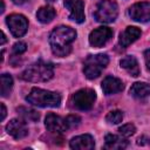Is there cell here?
Wrapping results in <instances>:
<instances>
[{"label":"cell","instance_id":"2","mask_svg":"<svg viewBox=\"0 0 150 150\" xmlns=\"http://www.w3.org/2000/svg\"><path fill=\"white\" fill-rule=\"evenodd\" d=\"M26 101L33 105L41 108H56L61 103L60 94L55 91H49L40 88H33L26 96Z\"/></svg>","mask_w":150,"mask_h":150},{"label":"cell","instance_id":"1","mask_svg":"<svg viewBox=\"0 0 150 150\" xmlns=\"http://www.w3.org/2000/svg\"><path fill=\"white\" fill-rule=\"evenodd\" d=\"M76 39V32L68 26H59L49 35L52 52L60 57L67 56L71 52V43Z\"/></svg>","mask_w":150,"mask_h":150},{"label":"cell","instance_id":"9","mask_svg":"<svg viewBox=\"0 0 150 150\" xmlns=\"http://www.w3.org/2000/svg\"><path fill=\"white\" fill-rule=\"evenodd\" d=\"M63 5L69 12L70 20L77 23H82L84 21V4L82 0H63Z\"/></svg>","mask_w":150,"mask_h":150},{"label":"cell","instance_id":"30","mask_svg":"<svg viewBox=\"0 0 150 150\" xmlns=\"http://www.w3.org/2000/svg\"><path fill=\"white\" fill-rule=\"evenodd\" d=\"M4 11H5V4H4V1L1 0V13H4Z\"/></svg>","mask_w":150,"mask_h":150},{"label":"cell","instance_id":"8","mask_svg":"<svg viewBox=\"0 0 150 150\" xmlns=\"http://www.w3.org/2000/svg\"><path fill=\"white\" fill-rule=\"evenodd\" d=\"M129 16L137 22H148L150 21V2L142 1L132 5L128 11Z\"/></svg>","mask_w":150,"mask_h":150},{"label":"cell","instance_id":"13","mask_svg":"<svg viewBox=\"0 0 150 150\" xmlns=\"http://www.w3.org/2000/svg\"><path fill=\"white\" fill-rule=\"evenodd\" d=\"M124 88L123 82L111 75H108L103 79L102 81V90L105 95H112V94H117L120 91H122Z\"/></svg>","mask_w":150,"mask_h":150},{"label":"cell","instance_id":"14","mask_svg":"<svg viewBox=\"0 0 150 150\" xmlns=\"http://www.w3.org/2000/svg\"><path fill=\"white\" fill-rule=\"evenodd\" d=\"M69 146L75 150H91L95 146V142L91 135L84 134V135H80L71 138Z\"/></svg>","mask_w":150,"mask_h":150},{"label":"cell","instance_id":"7","mask_svg":"<svg viewBox=\"0 0 150 150\" xmlns=\"http://www.w3.org/2000/svg\"><path fill=\"white\" fill-rule=\"evenodd\" d=\"M6 23L11 30L12 35L15 38L23 36L28 29V21L26 19V16H23L21 14H12V15L7 16Z\"/></svg>","mask_w":150,"mask_h":150},{"label":"cell","instance_id":"12","mask_svg":"<svg viewBox=\"0 0 150 150\" xmlns=\"http://www.w3.org/2000/svg\"><path fill=\"white\" fill-rule=\"evenodd\" d=\"M6 131L15 139L23 138L28 135V128H27L26 122L19 118L11 120L6 125Z\"/></svg>","mask_w":150,"mask_h":150},{"label":"cell","instance_id":"4","mask_svg":"<svg viewBox=\"0 0 150 150\" xmlns=\"http://www.w3.org/2000/svg\"><path fill=\"white\" fill-rule=\"evenodd\" d=\"M108 62H109V57L105 54L89 55L83 63V73L86 77L89 80H94L98 77L102 70L107 67Z\"/></svg>","mask_w":150,"mask_h":150},{"label":"cell","instance_id":"23","mask_svg":"<svg viewBox=\"0 0 150 150\" xmlns=\"http://www.w3.org/2000/svg\"><path fill=\"white\" fill-rule=\"evenodd\" d=\"M118 132H120L123 137H130V136H132V135L136 132V128H135L134 124L127 123V124H123L122 127L118 128Z\"/></svg>","mask_w":150,"mask_h":150},{"label":"cell","instance_id":"17","mask_svg":"<svg viewBox=\"0 0 150 150\" xmlns=\"http://www.w3.org/2000/svg\"><path fill=\"white\" fill-rule=\"evenodd\" d=\"M120 64L122 68H124L131 76L136 77L139 75L141 73V69H139V66H138V62L136 60L135 56H131V55H128L125 57H123L121 61H120Z\"/></svg>","mask_w":150,"mask_h":150},{"label":"cell","instance_id":"29","mask_svg":"<svg viewBox=\"0 0 150 150\" xmlns=\"http://www.w3.org/2000/svg\"><path fill=\"white\" fill-rule=\"evenodd\" d=\"M6 42V36H5V33L1 32V41H0V45H4Z\"/></svg>","mask_w":150,"mask_h":150},{"label":"cell","instance_id":"24","mask_svg":"<svg viewBox=\"0 0 150 150\" xmlns=\"http://www.w3.org/2000/svg\"><path fill=\"white\" fill-rule=\"evenodd\" d=\"M66 122H67L69 128H74V127H77L80 124L81 118L77 115H69V116L66 117Z\"/></svg>","mask_w":150,"mask_h":150},{"label":"cell","instance_id":"20","mask_svg":"<svg viewBox=\"0 0 150 150\" xmlns=\"http://www.w3.org/2000/svg\"><path fill=\"white\" fill-rule=\"evenodd\" d=\"M16 111L20 114V116L25 120V121H32V122H36L40 118V115L38 111L26 108V107H19L16 109Z\"/></svg>","mask_w":150,"mask_h":150},{"label":"cell","instance_id":"3","mask_svg":"<svg viewBox=\"0 0 150 150\" xmlns=\"http://www.w3.org/2000/svg\"><path fill=\"white\" fill-rule=\"evenodd\" d=\"M53 75H54L53 66L50 63L39 61L26 68L21 74V79L28 82H46L50 80Z\"/></svg>","mask_w":150,"mask_h":150},{"label":"cell","instance_id":"26","mask_svg":"<svg viewBox=\"0 0 150 150\" xmlns=\"http://www.w3.org/2000/svg\"><path fill=\"white\" fill-rule=\"evenodd\" d=\"M144 60H145V66H146V69L150 71V48L146 49L144 52Z\"/></svg>","mask_w":150,"mask_h":150},{"label":"cell","instance_id":"18","mask_svg":"<svg viewBox=\"0 0 150 150\" xmlns=\"http://www.w3.org/2000/svg\"><path fill=\"white\" fill-rule=\"evenodd\" d=\"M130 94L136 98H145L150 96V84L145 82H135L130 88Z\"/></svg>","mask_w":150,"mask_h":150},{"label":"cell","instance_id":"5","mask_svg":"<svg viewBox=\"0 0 150 150\" xmlns=\"http://www.w3.org/2000/svg\"><path fill=\"white\" fill-rule=\"evenodd\" d=\"M118 15V6L112 0H101L94 12V18L97 22L110 23Z\"/></svg>","mask_w":150,"mask_h":150},{"label":"cell","instance_id":"21","mask_svg":"<svg viewBox=\"0 0 150 150\" xmlns=\"http://www.w3.org/2000/svg\"><path fill=\"white\" fill-rule=\"evenodd\" d=\"M13 88V79L8 74L1 75V96L6 97L9 95L11 90Z\"/></svg>","mask_w":150,"mask_h":150},{"label":"cell","instance_id":"28","mask_svg":"<svg viewBox=\"0 0 150 150\" xmlns=\"http://www.w3.org/2000/svg\"><path fill=\"white\" fill-rule=\"evenodd\" d=\"M15 5H23V4H26L27 1H29V0H12Z\"/></svg>","mask_w":150,"mask_h":150},{"label":"cell","instance_id":"31","mask_svg":"<svg viewBox=\"0 0 150 150\" xmlns=\"http://www.w3.org/2000/svg\"><path fill=\"white\" fill-rule=\"evenodd\" d=\"M46 1H48V2H55L56 0H46Z\"/></svg>","mask_w":150,"mask_h":150},{"label":"cell","instance_id":"15","mask_svg":"<svg viewBox=\"0 0 150 150\" xmlns=\"http://www.w3.org/2000/svg\"><path fill=\"white\" fill-rule=\"evenodd\" d=\"M142 32L139 28L137 27H134V26H129L124 29V32L121 33L120 35V40H118V43L121 47L125 48L128 47L129 45H131L132 42H135L139 36H141Z\"/></svg>","mask_w":150,"mask_h":150},{"label":"cell","instance_id":"11","mask_svg":"<svg viewBox=\"0 0 150 150\" xmlns=\"http://www.w3.org/2000/svg\"><path fill=\"white\" fill-rule=\"evenodd\" d=\"M45 125H46L48 131L55 132V134H61V132L66 131L67 129H69V127L66 122V118H62V117H60L53 112H49L46 116Z\"/></svg>","mask_w":150,"mask_h":150},{"label":"cell","instance_id":"10","mask_svg":"<svg viewBox=\"0 0 150 150\" xmlns=\"http://www.w3.org/2000/svg\"><path fill=\"white\" fill-rule=\"evenodd\" d=\"M112 36V30L109 27H98L89 34V43L93 47H103Z\"/></svg>","mask_w":150,"mask_h":150},{"label":"cell","instance_id":"25","mask_svg":"<svg viewBox=\"0 0 150 150\" xmlns=\"http://www.w3.org/2000/svg\"><path fill=\"white\" fill-rule=\"evenodd\" d=\"M26 49H27V45L25 42H16L13 46V53L16 54V55H20V54L25 53Z\"/></svg>","mask_w":150,"mask_h":150},{"label":"cell","instance_id":"6","mask_svg":"<svg viewBox=\"0 0 150 150\" xmlns=\"http://www.w3.org/2000/svg\"><path fill=\"white\" fill-rule=\"evenodd\" d=\"M95 101H96V93L89 88L77 90L71 97L73 105L79 110H90L94 107Z\"/></svg>","mask_w":150,"mask_h":150},{"label":"cell","instance_id":"22","mask_svg":"<svg viewBox=\"0 0 150 150\" xmlns=\"http://www.w3.org/2000/svg\"><path fill=\"white\" fill-rule=\"evenodd\" d=\"M123 120V112L121 110H112L109 111L105 116V121L110 124H118Z\"/></svg>","mask_w":150,"mask_h":150},{"label":"cell","instance_id":"27","mask_svg":"<svg viewBox=\"0 0 150 150\" xmlns=\"http://www.w3.org/2000/svg\"><path fill=\"white\" fill-rule=\"evenodd\" d=\"M6 112H7V110H6V107H5V104L4 103H1V121H4L5 120V117H6Z\"/></svg>","mask_w":150,"mask_h":150},{"label":"cell","instance_id":"16","mask_svg":"<svg viewBox=\"0 0 150 150\" xmlns=\"http://www.w3.org/2000/svg\"><path fill=\"white\" fill-rule=\"evenodd\" d=\"M104 148L109 149V150H121V149H125L128 146V141L122 136H117V135H112L109 134L105 136L104 138Z\"/></svg>","mask_w":150,"mask_h":150},{"label":"cell","instance_id":"19","mask_svg":"<svg viewBox=\"0 0 150 150\" xmlns=\"http://www.w3.org/2000/svg\"><path fill=\"white\" fill-rule=\"evenodd\" d=\"M55 15H56V12L52 6H43L36 13L38 20L42 23H49L55 18Z\"/></svg>","mask_w":150,"mask_h":150}]
</instances>
